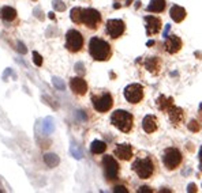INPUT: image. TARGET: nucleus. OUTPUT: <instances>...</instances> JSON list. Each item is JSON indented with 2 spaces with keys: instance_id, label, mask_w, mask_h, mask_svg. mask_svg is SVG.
Returning a JSON list of instances; mask_svg holds the SVG:
<instances>
[{
  "instance_id": "1",
  "label": "nucleus",
  "mask_w": 202,
  "mask_h": 193,
  "mask_svg": "<svg viewBox=\"0 0 202 193\" xmlns=\"http://www.w3.org/2000/svg\"><path fill=\"white\" fill-rule=\"evenodd\" d=\"M89 53L94 60L105 61L111 57L112 52H111V45L107 41L98 38V37H93L89 41Z\"/></svg>"
},
{
  "instance_id": "2",
  "label": "nucleus",
  "mask_w": 202,
  "mask_h": 193,
  "mask_svg": "<svg viewBox=\"0 0 202 193\" xmlns=\"http://www.w3.org/2000/svg\"><path fill=\"white\" fill-rule=\"evenodd\" d=\"M111 122L112 125H115L119 131H122L123 133H128L133 129L134 125V117L131 113H128L127 110H116L111 116Z\"/></svg>"
},
{
  "instance_id": "3",
  "label": "nucleus",
  "mask_w": 202,
  "mask_h": 193,
  "mask_svg": "<svg viewBox=\"0 0 202 193\" xmlns=\"http://www.w3.org/2000/svg\"><path fill=\"white\" fill-rule=\"evenodd\" d=\"M133 170L137 173L141 180H148L154 173V163L149 156L146 158H138L133 163Z\"/></svg>"
},
{
  "instance_id": "4",
  "label": "nucleus",
  "mask_w": 202,
  "mask_h": 193,
  "mask_svg": "<svg viewBox=\"0 0 202 193\" xmlns=\"http://www.w3.org/2000/svg\"><path fill=\"white\" fill-rule=\"evenodd\" d=\"M182 160H183V155L178 148L169 147V148H165V150H164L163 162L168 170H175V169H178L180 166V163H182Z\"/></svg>"
},
{
  "instance_id": "5",
  "label": "nucleus",
  "mask_w": 202,
  "mask_h": 193,
  "mask_svg": "<svg viewBox=\"0 0 202 193\" xmlns=\"http://www.w3.org/2000/svg\"><path fill=\"white\" fill-rule=\"evenodd\" d=\"M82 46H83V37H82V34L79 31L74 30V29L67 31L66 48L68 49L70 52H72V53H77V52H79L82 49Z\"/></svg>"
},
{
  "instance_id": "6",
  "label": "nucleus",
  "mask_w": 202,
  "mask_h": 193,
  "mask_svg": "<svg viewBox=\"0 0 202 193\" xmlns=\"http://www.w3.org/2000/svg\"><path fill=\"white\" fill-rule=\"evenodd\" d=\"M92 102H93V106H94V109L97 110V112L105 113V112H108V110H111V107H112L113 98L109 93L104 91V93H101L100 95H93Z\"/></svg>"
},
{
  "instance_id": "7",
  "label": "nucleus",
  "mask_w": 202,
  "mask_h": 193,
  "mask_svg": "<svg viewBox=\"0 0 202 193\" xmlns=\"http://www.w3.org/2000/svg\"><path fill=\"white\" fill-rule=\"evenodd\" d=\"M124 98L127 99V102H130L133 105L139 104L143 98V87L138 83L128 84L124 89Z\"/></svg>"
},
{
  "instance_id": "8",
  "label": "nucleus",
  "mask_w": 202,
  "mask_h": 193,
  "mask_svg": "<svg viewBox=\"0 0 202 193\" xmlns=\"http://www.w3.org/2000/svg\"><path fill=\"white\" fill-rule=\"evenodd\" d=\"M101 22V15L94 8H85L82 11V23L89 29H97Z\"/></svg>"
},
{
  "instance_id": "9",
  "label": "nucleus",
  "mask_w": 202,
  "mask_h": 193,
  "mask_svg": "<svg viewBox=\"0 0 202 193\" xmlns=\"http://www.w3.org/2000/svg\"><path fill=\"white\" fill-rule=\"evenodd\" d=\"M102 166H104L105 175L108 180H116L119 174V163L115 160V158L111 155H105L102 158Z\"/></svg>"
},
{
  "instance_id": "10",
  "label": "nucleus",
  "mask_w": 202,
  "mask_h": 193,
  "mask_svg": "<svg viewBox=\"0 0 202 193\" xmlns=\"http://www.w3.org/2000/svg\"><path fill=\"white\" fill-rule=\"evenodd\" d=\"M105 29H107V33L109 34L111 38H119L124 33L126 25L122 19H109L105 25Z\"/></svg>"
},
{
  "instance_id": "11",
  "label": "nucleus",
  "mask_w": 202,
  "mask_h": 193,
  "mask_svg": "<svg viewBox=\"0 0 202 193\" xmlns=\"http://www.w3.org/2000/svg\"><path fill=\"white\" fill-rule=\"evenodd\" d=\"M164 48H165V52L171 54H175L182 49V41L178 36H169L165 38V42H164Z\"/></svg>"
},
{
  "instance_id": "12",
  "label": "nucleus",
  "mask_w": 202,
  "mask_h": 193,
  "mask_svg": "<svg viewBox=\"0 0 202 193\" xmlns=\"http://www.w3.org/2000/svg\"><path fill=\"white\" fill-rule=\"evenodd\" d=\"M146 31L149 36H154V34L160 33L161 30V20L156 16H146Z\"/></svg>"
},
{
  "instance_id": "13",
  "label": "nucleus",
  "mask_w": 202,
  "mask_h": 193,
  "mask_svg": "<svg viewBox=\"0 0 202 193\" xmlns=\"http://www.w3.org/2000/svg\"><path fill=\"white\" fill-rule=\"evenodd\" d=\"M70 87L77 95H85L87 91V83L82 78H72L70 80Z\"/></svg>"
},
{
  "instance_id": "14",
  "label": "nucleus",
  "mask_w": 202,
  "mask_h": 193,
  "mask_svg": "<svg viewBox=\"0 0 202 193\" xmlns=\"http://www.w3.org/2000/svg\"><path fill=\"white\" fill-rule=\"evenodd\" d=\"M142 128L146 133H153L159 128V121L153 114H148L145 116V118L142 121Z\"/></svg>"
},
{
  "instance_id": "15",
  "label": "nucleus",
  "mask_w": 202,
  "mask_h": 193,
  "mask_svg": "<svg viewBox=\"0 0 202 193\" xmlns=\"http://www.w3.org/2000/svg\"><path fill=\"white\" fill-rule=\"evenodd\" d=\"M115 155L122 160H130L133 158V148L130 144H119L115 148Z\"/></svg>"
},
{
  "instance_id": "16",
  "label": "nucleus",
  "mask_w": 202,
  "mask_h": 193,
  "mask_svg": "<svg viewBox=\"0 0 202 193\" xmlns=\"http://www.w3.org/2000/svg\"><path fill=\"white\" fill-rule=\"evenodd\" d=\"M169 15H171V18L174 22L180 23L184 18H186V10H184L183 7H180V5H172L171 11H169Z\"/></svg>"
},
{
  "instance_id": "17",
  "label": "nucleus",
  "mask_w": 202,
  "mask_h": 193,
  "mask_svg": "<svg viewBox=\"0 0 202 193\" xmlns=\"http://www.w3.org/2000/svg\"><path fill=\"white\" fill-rule=\"evenodd\" d=\"M168 114H169V118L174 124H180L183 121V110L180 107H176V106H171L168 110Z\"/></svg>"
},
{
  "instance_id": "18",
  "label": "nucleus",
  "mask_w": 202,
  "mask_h": 193,
  "mask_svg": "<svg viewBox=\"0 0 202 193\" xmlns=\"http://www.w3.org/2000/svg\"><path fill=\"white\" fill-rule=\"evenodd\" d=\"M165 0H150V3H149L148 5V11H150V12H163L164 10H165Z\"/></svg>"
},
{
  "instance_id": "19",
  "label": "nucleus",
  "mask_w": 202,
  "mask_h": 193,
  "mask_svg": "<svg viewBox=\"0 0 202 193\" xmlns=\"http://www.w3.org/2000/svg\"><path fill=\"white\" fill-rule=\"evenodd\" d=\"M0 15H2V18L4 20L11 22V20H14L17 18V11L11 7H3L2 10H0Z\"/></svg>"
},
{
  "instance_id": "20",
  "label": "nucleus",
  "mask_w": 202,
  "mask_h": 193,
  "mask_svg": "<svg viewBox=\"0 0 202 193\" xmlns=\"http://www.w3.org/2000/svg\"><path fill=\"white\" fill-rule=\"evenodd\" d=\"M90 150H92L93 154H102L107 150V143L101 142V140H94L90 146Z\"/></svg>"
},
{
  "instance_id": "21",
  "label": "nucleus",
  "mask_w": 202,
  "mask_h": 193,
  "mask_svg": "<svg viewBox=\"0 0 202 193\" xmlns=\"http://www.w3.org/2000/svg\"><path fill=\"white\" fill-rule=\"evenodd\" d=\"M146 68L152 72V74H157L160 71V65H159V58L157 57H150L146 60Z\"/></svg>"
},
{
  "instance_id": "22",
  "label": "nucleus",
  "mask_w": 202,
  "mask_h": 193,
  "mask_svg": "<svg viewBox=\"0 0 202 193\" xmlns=\"http://www.w3.org/2000/svg\"><path fill=\"white\" fill-rule=\"evenodd\" d=\"M157 106H159L160 110H164V112H168L169 107L172 106V98H165L164 95H161L159 99H157Z\"/></svg>"
},
{
  "instance_id": "23",
  "label": "nucleus",
  "mask_w": 202,
  "mask_h": 193,
  "mask_svg": "<svg viewBox=\"0 0 202 193\" xmlns=\"http://www.w3.org/2000/svg\"><path fill=\"white\" fill-rule=\"evenodd\" d=\"M44 162L49 166V167H56L59 165L60 159L56 154H45L44 155Z\"/></svg>"
},
{
  "instance_id": "24",
  "label": "nucleus",
  "mask_w": 202,
  "mask_h": 193,
  "mask_svg": "<svg viewBox=\"0 0 202 193\" xmlns=\"http://www.w3.org/2000/svg\"><path fill=\"white\" fill-rule=\"evenodd\" d=\"M82 8L79 7H74L71 10V14H70V16H71V20L74 23H82Z\"/></svg>"
},
{
  "instance_id": "25",
  "label": "nucleus",
  "mask_w": 202,
  "mask_h": 193,
  "mask_svg": "<svg viewBox=\"0 0 202 193\" xmlns=\"http://www.w3.org/2000/svg\"><path fill=\"white\" fill-rule=\"evenodd\" d=\"M44 131H45L46 133L52 132L53 131V125H52V118H46L45 121H44Z\"/></svg>"
},
{
  "instance_id": "26",
  "label": "nucleus",
  "mask_w": 202,
  "mask_h": 193,
  "mask_svg": "<svg viewBox=\"0 0 202 193\" xmlns=\"http://www.w3.org/2000/svg\"><path fill=\"white\" fill-rule=\"evenodd\" d=\"M33 61H34V64H36L37 67L42 65V57H41V54L39 53V52H33Z\"/></svg>"
},
{
  "instance_id": "27",
  "label": "nucleus",
  "mask_w": 202,
  "mask_h": 193,
  "mask_svg": "<svg viewBox=\"0 0 202 193\" xmlns=\"http://www.w3.org/2000/svg\"><path fill=\"white\" fill-rule=\"evenodd\" d=\"M53 8L57 11H64L66 10V4L60 0H53Z\"/></svg>"
},
{
  "instance_id": "28",
  "label": "nucleus",
  "mask_w": 202,
  "mask_h": 193,
  "mask_svg": "<svg viewBox=\"0 0 202 193\" xmlns=\"http://www.w3.org/2000/svg\"><path fill=\"white\" fill-rule=\"evenodd\" d=\"M52 82H53V84H55V87H57L59 90H64V83H63V80L61 79H59V78H53L52 79Z\"/></svg>"
},
{
  "instance_id": "29",
  "label": "nucleus",
  "mask_w": 202,
  "mask_h": 193,
  "mask_svg": "<svg viewBox=\"0 0 202 193\" xmlns=\"http://www.w3.org/2000/svg\"><path fill=\"white\" fill-rule=\"evenodd\" d=\"M71 154L74 155L77 159H81L82 158V153H81V150L78 147H75V146H71Z\"/></svg>"
},
{
  "instance_id": "30",
  "label": "nucleus",
  "mask_w": 202,
  "mask_h": 193,
  "mask_svg": "<svg viewBox=\"0 0 202 193\" xmlns=\"http://www.w3.org/2000/svg\"><path fill=\"white\" fill-rule=\"evenodd\" d=\"M200 124H198L197 121H191L189 124V129L191 131V132H198V131H200Z\"/></svg>"
},
{
  "instance_id": "31",
  "label": "nucleus",
  "mask_w": 202,
  "mask_h": 193,
  "mask_svg": "<svg viewBox=\"0 0 202 193\" xmlns=\"http://www.w3.org/2000/svg\"><path fill=\"white\" fill-rule=\"evenodd\" d=\"M113 192H115V193H127L128 191H127V188H126V186L119 185V186H115V188H113Z\"/></svg>"
},
{
  "instance_id": "32",
  "label": "nucleus",
  "mask_w": 202,
  "mask_h": 193,
  "mask_svg": "<svg viewBox=\"0 0 202 193\" xmlns=\"http://www.w3.org/2000/svg\"><path fill=\"white\" fill-rule=\"evenodd\" d=\"M75 71L78 72L79 75H83L85 74V68H83V64L82 63H78L77 65H75Z\"/></svg>"
},
{
  "instance_id": "33",
  "label": "nucleus",
  "mask_w": 202,
  "mask_h": 193,
  "mask_svg": "<svg viewBox=\"0 0 202 193\" xmlns=\"http://www.w3.org/2000/svg\"><path fill=\"white\" fill-rule=\"evenodd\" d=\"M18 52H19V53H22V54H25L26 52H28V49H26V46L23 45L22 42H18Z\"/></svg>"
},
{
  "instance_id": "34",
  "label": "nucleus",
  "mask_w": 202,
  "mask_h": 193,
  "mask_svg": "<svg viewBox=\"0 0 202 193\" xmlns=\"http://www.w3.org/2000/svg\"><path fill=\"white\" fill-rule=\"evenodd\" d=\"M146 192L152 193V192H153V191H152L150 188H148V186H141V188L138 189V193H146Z\"/></svg>"
},
{
  "instance_id": "35",
  "label": "nucleus",
  "mask_w": 202,
  "mask_h": 193,
  "mask_svg": "<svg viewBox=\"0 0 202 193\" xmlns=\"http://www.w3.org/2000/svg\"><path fill=\"white\" fill-rule=\"evenodd\" d=\"M189 192H197V186L194 185V184H190L189 185V189H187Z\"/></svg>"
},
{
  "instance_id": "36",
  "label": "nucleus",
  "mask_w": 202,
  "mask_h": 193,
  "mask_svg": "<svg viewBox=\"0 0 202 193\" xmlns=\"http://www.w3.org/2000/svg\"><path fill=\"white\" fill-rule=\"evenodd\" d=\"M48 15H49V18H51V19H55V14L53 12H49Z\"/></svg>"
},
{
  "instance_id": "37",
  "label": "nucleus",
  "mask_w": 202,
  "mask_h": 193,
  "mask_svg": "<svg viewBox=\"0 0 202 193\" xmlns=\"http://www.w3.org/2000/svg\"><path fill=\"white\" fill-rule=\"evenodd\" d=\"M200 159L202 160V147H201V150H200Z\"/></svg>"
},
{
  "instance_id": "38",
  "label": "nucleus",
  "mask_w": 202,
  "mask_h": 193,
  "mask_svg": "<svg viewBox=\"0 0 202 193\" xmlns=\"http://www.w3.org/2000/svg\"><path fill=\"white\" fill-rule=\"evenodd\" d=\"M200 109H201V112H202V104L200 105Z\"/></svg>"
},
{
  "instance_id": "39",
  "label": "nucleus",
  "mask_w": 202,
  "mask_h": 193,
  "mask_svg": "<svg viewBox=\"0 0 202 193\" xmlns=\"http://www.w3.org/2000/svg\"><path fill=\"white\" fill-rule=\"evenodd\" d=\"M201 171H202V165H201Z\"/></svg>"
}]
</instances>
